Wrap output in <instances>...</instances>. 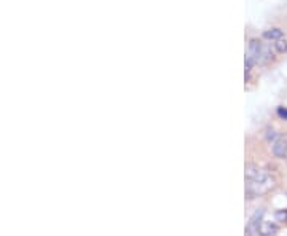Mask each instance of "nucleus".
Listing matches in <instances>:
<instances>
[{
    "mask_svg": "<svg viewBox=\"0 0 287 236\" xmlns=\"http://www.w3.org/2000/svg\"><path fill=\"white\" fill-rule=\"evenodd\" d=\"M276 185L271 172L254 163L246 165V198L254 200L270 193Z\"/></svg>",
    "mask_w": 287,
    "mask_h": 236,
    "instance_id": "nucleus-1",
    "label": "nucleus"
},
{
    "mask_svg": "<svg viewBox=\"0 0 287 236\" xmlns=\"http://www.w3.org/2000/svg\"><path fill=\"white\" fill-rule=\"evenodd\" d=\"M263 215H265V209H257L252 215H251V219L248 222V225H246V228H244V233L246 234H260L262 233V223H263Z\"/></svg>",
    "mask_w": 287,
    "mask_h": 236,
    "instance_id": "nucleus-2",
    "label": "nucleus"
},
{
    "mask_svg": "<svg viewBox=\"0 0 287 236\" xmlns=\"http://www.w3.org/2000/svg\"><path fill=\"white\" fill-rule=\"evenodd\" d=\"M263 53H265V45L260 42L257 38H252L249 42V46H248V55L254 64H262L263 63Z\"/></svg>",
    "mask_w": 287,
    "mask_h": 236,
    "instance_id": "nucleus-3",
    "label": "nucleus"
},
{
    "mask_svg": "<svg viewBox=\"0 0 287 236\" xmlns=\"http://www.w3.org/2000/svg\"><path fill=\"white\" fill-rule=\"evenodd\" d=\"M273 155L276 158H287V140L284 139H276L273 142Z\"/></svg>",
    "mask_w": 287,
    "mask_h": 236,
    "instance_id": "nucleus-4",
    "label": "nucleus"
},
{
    "mask_svg": "<svg viewBox=\"0 0 287 236\" xmlns=\"http://www.w3.org/2000/svg\"><path fill=\"white\" fill-rule=\"evenodd\" d=\"M263 37L266 40H279L282 37V30L278 29V27H274V29H268V30H265L263 32Z\"/></svg>",
    "mask_w": 287,
    "mask_h": 236,
    "instance_id": "nucleus-5",
    "label": "nucleus"
},
{
    "mask_svg": "<svg viewBox=\"0 0 287 236\" xmlns=\"http://www.w3.org/2000/svg\"><path fill=\"white\" fill-rule=\"evenodd\" d=\"M278 233V225H274V223H262V233L263 236H268V234H276Z\"/></svg>",
    "mask_w": 287,
    "mask_h": 236,
    "instance_id": "nucleus-6",
    "label": "nucleus"
},
{
    "mask_svg": "<svg viewBox=\"0 0 287 236\" xmlns=\"http://www.w3.org/2000/svg\"><path fill=\"white\" fill-rule=\"evenodd\" d=\"M274 46V50L276 51H278V53H285V51H287V42H285V40H276V43L273 45Z\"/></svg>",
    "mask_w": 287,
    "mask_h": 236,
    "instance_id": "nucleus-7",
    "label": "nucleus"
},
{
    "mask_svg": "<svg viewBox=\"0 0 287 236\" xmlns=\"http://www.w3.org/2000/svg\"><path fill=\"white\" fill-rule=\"evenodd\" d=\"M278 115H279L282 120H287V109H285V107H278Z\"/></svg>",
    "mask_w": 287,
    "mask_h": 236,
    "instance_id": "nucleus-8",
    "label": "nucleus"
},
{
    "mask_svg": "<svg viewBox=\"0 0 287 236\" xmlns=\"http://www.w3.org/2000/svg\"><path fill=\"white\" fill-rule=\"evenodd\" d=\"M266 139H268V140H273V142H274L276 139H278V136H276V132H274L273 129H271V131L268 129V132H266Z\"/></svg>",
    "mask_w": 287,
    "mask_h": 236,
    "instance_id": "nucleus-9",
    "label": "nucleus"
},
{
    "mask_svg": "<svg viewBox=\"0 0 287 236\" xmlns=\"http://www.w3.org/2000/svg\"><path fill=\"white\" fill-rule=\"evenodd\" d=\"M276 217L281 219V220H287V211H279V212H276Z\"/></svg>",
    "mask_w": 287,
    "mask_h": 236,
    "instance_id": "nucleus-10",
    "label": "nucleus"
}]
</instances>
